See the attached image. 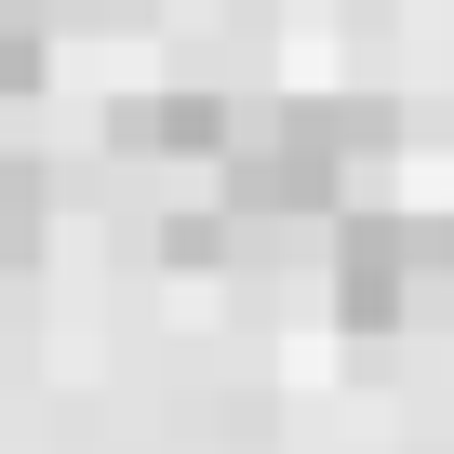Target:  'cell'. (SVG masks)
Here are the masks:
<instances>
[{"mask_svg": "<svg viewBox=\"0 0 454 454\" xmlns=\"http://www.w3.org/2000/svg\"><path fill=\"white\" fill-rule=\"evenodd\" d=\"M348 147L321 134V107L294 94V107H241V134L214 147V200L241 214V227H334L348 214Z\"/></svg>", "mask_w": 454, "mask_h": 454, "instance_id": "1", "label": "cell"}, {"mask_svg": "<svg viewBox=\"0 0 454 454\" xmlns=\"http://www.w3.org/2000/svg\"><path fill=\"white\" fill-rule=\"evenodd\" d=\"M454 308V268H441V214H387V200H348L334 214V321L348 334H401Z\"/></svg>", "mask_w": 454, "mask_h": 454, "instance_id": "2", "label": "cell"}, {"mask_svg": "<svg viewBox=\"0 0 454 454\" xmlns=\"http://www.w3.org/2000/svg\"><path fill=\"white\" fill-rule=\"evenodd\" d=\"M241 134V107H227L214 81H174V94H134V107H107V147H134V160H200L214 174V147Z\"/></svg>", "mask_w": 454, "mask_h": 454, "instance_id": "3", "label": "cell"}, {"mask_svg": "<svg viewBox=\"0 0 454 454\" xmlns=\"http://www.w3.org/2000/svg\"><path fill=\"white\" fill-rule=\"evenodd\" d=\"M41 227H54V174H41L27 147H0V281L41 254Z\"/></svg>", "mask_w": 454, "mask_h": 454, "instance_id": "4", "label": "cell"}]
</instances>
